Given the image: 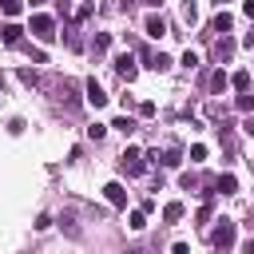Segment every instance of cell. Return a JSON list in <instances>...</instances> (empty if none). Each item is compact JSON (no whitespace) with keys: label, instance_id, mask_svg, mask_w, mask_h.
Here are the masks:
<instances>
[{"label":"cell","instance_id":"cell-1","mask_svg":"<svg viewBox=\"0 0 254 254\" xmlns=\"http://www.w3.org/2000/svg\"><path fill=\"white\" fill-rule=\"evenodd\" d=\"M234 238H238V230H234V222L230 218H218V226H214V234H210V242H214V250H230L234 246Z\"/></svg>","mask_w":254,"mask_h":254},{"label":"cell","instance_id":"cell-2","mask_svg":"<svg viewBox=\"0 0 254 254\" xmlns=\"http://www.w3.org/2000/svg\"><path fill=\"white\" fill-rule=\"evenodd\" d=\"M28 32H32L36 40H56V20H52V16H44V12H36V16H32V24H28Z\"/></svg>","mask_w":254,"mask_h":254},{"label":"cell","instance_id":"cell-3","mask_svg":"<svg viewBox=\"0 0 254 254\" xmlns=\"http://www.w3.org/2000/svg\"><path fill=\"white\" fill-rule=\"evenodd\" d=\"M143 167H147V163H143V151L127 147V151L119 155V171H123V175H143Z\"/></svg>","mask_w":254,"mask_h":254},{"label":"cell","instance_id":"cell-4","mask_svg":"<svg viewBox=\"0 0 254 254\" xmlns=\"http://www.w3.org/2000/svg\"><path fill=\"white\" fill-rule=\"evenodd\" d=\"M115 71H119V79H127V83H131V79H135V71H139V67H135V56H131V52L115 56Z\"/></svg>","mask_w":254,"mask_h":254},{"label":"cell","instance_id":"cell-5","mask_svg":"<svg viewBox=\"0 0 254 254\" xmlns=\"http://www.w3.org/2000/svg\"><path fill=\"white\" fill-rule=\"evenodd\" d=\"M230 24H234V16H230V12H218V16L210 20V32H206V36H214V40H218V36H226V32H230Z\"/></svg>","mask_w":254,"mask_h":254},{"label":"cell","instance_id":"cell-6","mask_svg":"<svg viewBox=\"0 0 254 254\" xmlns=\"http://www.w3.org/2000/svg\"><path fill=\"white\" fill-rule=\"evenodd\" d=\"M103 198H107L111 206H127V190H123V183H107V187H103Z\"/></svg>","mask_w":254,"mask_h":254},{"label":"cell","instance_id":"cell-7","mask_svg":"<svg viewBox=\"0 0 254 254\" xmlns=\"http://www.w3.org/2000/svg\"><path fill=\"white\" fill-rule=\"evenodd\" d=\"M230 56H234V40H230V36H218V40H214V60L226 64Z\"/></svg>","mask_w":254,"mask_h":254},{"label":"cell","instance_id":"cell-8","mask_svg":"<svg viewBox=\"0 0 254 254\" xmlns=\"http://www.w3.org/2000/svg\"><path fill=\"white\" fill-rule=\"evenodd\" d=\"M143 32H147L151 40H159V36H167V24H163V16H147V24H143Z\"/></svg>","mask_w":254,"mask_h":254},{"label":"cell","instance_id":"cell-9","mask_svg":"<svg viewBox=\"0 0 254 254\" xmlns=\"http://www.w3.org/2000/svg\"><path fill=\"white\" fill-rule=\"evenodd\" d=\"M87 103H91V107H103V103H107V91H103L95 79H87Z\"/></svg>","mask_w":254,"mask_h":254},{"label":"cell","instance_id":"cell-10","mask_svg":"<svg viewBox=\"0 0 254 254\" xmlns=\"http://www.w3.org/2000/svg\"><path fill=\"white\" fill-rule=\"evenodd\" d=\"M234 190H238V179L234 175H218L214 179V194H234Z\"/></svg>","mask_w":254,"mask_h":254},{"label":"cell","instance_id":"cell-11","mask_svg":"<svg viewBox=\"0 0 254 254\" xmlns=\"http://www.w3.org/2000/svg\"><path fill=\"white\" fill-rule=\"evenodd\" d=\"M0 40H4V44H20V40H24V28H20V24H4V28H0Z\"/></svg>","mask_w":254,"mask_h":254},{"label":"cell","instance_id":"cell-12","mask_svg":"<svg viewBox=\"0 0 254 254\" xmlns=\"http://www.w3.org/2000/svg\"><path fill=\"white\" fill-rule=\"evenodd\" d=\"M183 163V151H179V143H167V151H163V167H179Z\"/></svg>","mask_w":254,"mask_h":254},{"label":"cell","instance_id":"cell-13","mask_svg":"<svg viewBox=\"0 0 254 254\" xmlns=\"http://www.w3.org/2000/svg\"><path fill=\"white\" fill-rule=\"evenodd\" d=\"M107 48H111V36H107V32H95V40H91V52H95V56H103Z\"/></svg>","mask_w":254,"mask_h":254},{"label":"cell","instance_id":"cell-14","mask_svg":"<svg viewBox=\"0 0 254 254\" xmlns=\"http://www.w3.org/2000/svg\"><path fill=\"white\" fill-rule=\"evenodd\" d=\"M147 67H151V71H167V67H171V60H167L163 52H151V60H147Z\"/></svg>","mask_w":254,"mask_h":254},{"label":"cell","instance_id":"cell-15","mask_svg":"<svg viewBox=\"0 0 254 254\" xmlns=\"http://www.w3.org/2000/svg\"><path fill=\"white\" fill-rule=\"evenodd\" d=\"M183 20H187L190 28L198 24V4H194V0H183Z\"/></svg>","mask_w":254,"mask_h":254},{"label":"cell","instance_id":"cell-16","mask_svg":"<svg viewBox=\"0 0 254 254\" xmlns=\"http://www.w3.org/2000/svg\"><path fill=\"white\" fill-rule=\"evenodd\" d=\"M163 218H167V222H179V218H183V202H167V206H163Z\"/></svg>","mask_w":254,"mask_h":254},{"label":"cell","instance_id":"cell-17","mask_svg":"<svg viewBox=\"0 0 254 254\" xmlns=\"http://www.w3.org/2000/svg\"><path fill=\"white\" fill-rule=\"evenodd\" d=\"M230 83H234L238 91H250V71H234V75H230Z\"/></svg>","mask_w":254,"mask_h":254},{"label":"cell","instance_id":"cell-18","mask_svg":"<svg viewBox=\"0 0 254 254\" xmlns=\"http://www.w3.org/2000/svg\"><path fill=\"white\" fill-rule=\"evenodd\" d=\"M226 83H230L226 71H214V75H210V91H226Z\"/></svg>","mask_w":254,"mask_h":254},{"label":"cell","instance_id":"cell-19","mask_svg":"<svg viewBox=\"0 0 254 254\" xmlns=\"http://www.w3.org/2000/svg\"><path fill=\"white\" fill-rule=\"evenodd\" d=\"M111 127H115V131H123V135H131V131H135V119H131V115H119Z\"/></svg>","mask_w":254,"mask_h":254},{"label":"cell","instance_id":"cell-20","mask_svg":"<svg viewBox=\"0 0 254 254\" xmlns=\"http://www.w3.org/2000/svg\"><path fill=\"white\" fill-rule=\"evenodd\" d=\"M127 226H131V230H143V226H147V210H131Z\"/></svg>","mask_w":254,"mask_h":254},{"label":"cell","instance_id":"cell-21","mask_svg":"<svg viewBox=\"0 0 254 254\" xmlns=\"http://www.w3.org/2000/svg\"><path fill=\"white\" fill-rule=\"evenodd\" d=\"M179 64H183V67H187V71H194V67H198V52H190V48H187V52H183V60H179Z\"/></svg>","mask_w":254,"mask_h":254},{"label":"cell","instance_id":"cell-22","mask_svg":"<svg viewBox=\"0 0 254 254\" xmlns=\"http://www.w3.org/2000/svg\"><path fill=\"white\" fill-rule=\"evenodd\" d=\"M238 111H254V91H242L238 95Z\"/></svg>","mask_w":254,"mask_h":254},{"label":"cell","instance_id":"cell-23","mask_svg":"<svg viewBox=\"0 0 254 254\" xmlns=\"http://www.w3.org/2000/svg\"><path fill=\"white\" fill-rule=\"evenodd\" d=\"M0 8H4V16H16L24 8V0H0Z\"/></svg>","mask_w":254,"mask_h":254},{"label":"cell","instance_id":"cell-24","mask_svg":"<svg viewBox=\"0 0 254 254\" xmlns=\"http://www.w3.org/2000/svg\"><path fill=\"white\" fill-rule=\"evenodd\" d=\"M60 226H64L71 238H79V226H75V218H67V214H64V218H60Z\"/></svg>","mask_w":254,"mask_h":254},{"label":"cell","instance_id":"cell-25","mask_svg":"<svg viewBox=\"0 0 254 254\" xmlns=\"http://www.w3.org/2000/svg\"><path fill=\"white\" fill-rule=\"evenodd\" d=\"M91 12H95V0H87V4H83V8H79V12H75V20H79V24H83V20H87V16H91Z\"/></svg>","mask_w":254,"mask_h":254},{"label":"cell","instance_id":"cell-26","mask_svg":"<svg viewBox=\"0 0 254 254\" xmlns=\"http://www.w3.org/2000/svg\"><path fill=\"white\" fill-rule=\"evenodd\" d=\"M202 159H206V147L194 143V147H190V163H202Z\"/></svg>","mask_w":254,"mask_h":254},{"label":"cell","instance_id":"cell-27","mask_svg":"<svg viewBox=\"0 0 254 254\" xmlns=\"http://www.w3.org/2000/svg\"><path fill=\"white\" fill-rule=\"evenodd\" d=\"M103 131H107L103 123H91V127H87V139H103Z\"/></svg>","mask_w":254,"mask_h":254},{"label":"cell","instance_id":"cell-28","mask_svg":"<svg viewBox=\"0 0 254 254\" xmlns=\"http://www.w3.org/2000/svg\"><path fill=\"white\" fill-rule=\"evenodd\" d=\"M198 183H202V179H198V175H190V171H187V175H183V187H187V190H194V187H198Z\"/></svg>","mask_w":254,"mask_h":254},{"label":"cell","instance_id":"cell-29","mask_svg":"<svg viewBox=\"0 0 254 254\" xmlns=\"http://www.w3.org/2000/svg\"><path fill=\"white\" fill-rule=\"evenodd\" d=\"M139 115H143V119H151V115H155V103H151V99H147V103H139Z\"/></svg>","mask_w":254,"mask_h":254},{"label":"cell","instance_id":"cell-30","mask_svg":"<svg viewBox=\"0 0 254 254\" xmlns=\"http://www.w3.org/2000/svg\"><path fill=\"white\" fill-rule=\"evenodd\" d=\"M242 131H246V135L254 139V111H246V123H242Z\"/></svg>","mask_w":254,"mask_h":254},{"label":"cell","instance_id":"cell-31","mask_svg":"<svg viewBox=\"0 0 254 254\" xmlns=\"http://www.w3.org/2000/svg\"><path fill=\"white\" fill-rule=\"evenodd\" d=\"M171 254H190V246H187V242H175V246H171Z\"/></svg>","mask_w":254,"mask_h":254},{"label":"cell","instance_id":"cell-32","mask_svg":"<svg viewBox=\"0 0 254 254\" xmlns=\"http://www.w3.org/2000/svg\"><path fill=\"white\" fill-rule=\"evenodd\" d=\"M242 12H246V16L254 20V0H242Z\"/></svg>","mask_w":254,"mask_h":254},{"label":"cell","instance_id":"cell-33","mask_svg":"<svg viewBox=\"0 0 254 254\" xmlns=\"http://www.w3.org/2000/svg\"><path fill=\"white\" fill-rule=\"evenodd\" d=\"M242 254H254V238H250V242H246V246H242Z\"/></svg>","mask_w":254,"mask_h":254},{"label":"cell","instance_id":"cell-34","mask_svg":"<svg viewBox=\"0 0 254 254\" xmlns=\"http://www.w3.org/2000/svg\"><path fill=\"white\" fill-rule=\"evenodd\" d=\"M127 254H151V250H143V246H135V250H127Z\"/></svg>","mask_w":254,"mask_h":254},{"label":"cell","instance_id":"cell-35","mask_svg":"<svg viewBox=\"0 0 254 254\" xmlns=\"http://www.w3.org/2000/svg\"><path fill=\"white\" fill-rule=\"evenodd\" d=\"M143 4H151V8H159V4H163V0H143Z\"/></svg>","mask_w":254,"mask_h":254},{"label":"cell","instance_id":"cell-36","mask_svg":"<svg viewBox=\"0 0 254 254\" xmlns=\"http://www.w3.org/2000/svg\"><path fill=\"white\" fill-rule=\"evenodd\" d=\"M214 4H218V8H222V4H226V0H214Z\"/></svg>","mask_w":254,"mask_h":254}]
</instances>
